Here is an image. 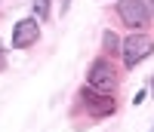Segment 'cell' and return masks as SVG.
Masks as SVG:
<instances>
[{"label":"cell","mask_w":154,"mask_h":132,"mask_svg":"<svg viewBox=\"0 0 154 132\" xmlns=\"http://www.w3.org/2000/svg\"><path fill=\"white\" fill-rule=\"evenodd\" d=\"M148 9H151V16H154V0H148Z\"/></svg>","instance_id":"30bf717a"},{"label":"cell","mask_w":154,"mask_h":132,"mask_svg":"<svg viewBox=\"0 0 154 132\" xmlns=\"http://www.w3.org/2000/svg\"><path fill=\"white\" fill-rule=\"evenodd\" d=\"M77 104L86 111V117H93V120H105L117 111V98L111 95V92H99L93 86H83L77 92Z\"/></svg>","instance_id":"6da1fadb"},{"label":"cell","mask_w":154,"mask_h":132,"mask_svg":"<svg viewBox=\"0 0 154 132\" xmlns=\"http://www.w3.org/2000/svg\"><path fill=\"white\" fill-rule=\"evenodd\" d=\"M86 86H93L99 92H114L120 86V74L111 64V58H96L86 71Z\"/></svg>","instance_id":"7a4b0ae2"},{"label":"cell","mask_w":154,"mask_h":132,"mask_svg":"<svg viewBox=\"0 0 154 132\" xmlns=\"http://www.w3.org/2000/svg\"><path fill=\"white\" fill-rule=\"evenodd\" d=\"M154 52V40L148 34H133L120 43V56H123V64L126 68H136L139 62H145L148 56Z\"/></svg>","instance_id":"277c9868"},{"label":"cell","mask_w":154,"mask_h":132,"mask_svg":"<svg viewBox=\"0 0 154 132\" xmlns=\"http://www.w3.org/2000/svg\"><path fill=\"white\" fill-rule=\"evenodd\" d=\"M102 46H105L108 56H117V52H120V40H117V34H114V31H105V34H102Z\"/></svg>","instance_id":"8992f818"},{"label":"cell","mask_w":154,"mask_h":132,"mask_svg":"<svg viewBox=\"0 0 154 132\" xmlns=\"http://www.w3.org/2000/svg\"><path fill=\"white\" fill-rule=\"evenodd\" d=\"M3 68H6V52L0 49V71H3Z\"/></svg>","instance_id":"ba28073f"},{"label":"cell","mask_w":154,"mask_h":132,"mask_svg":"<svg viewBox=\"0 0 154 132\" xmlns=\"http://www.w3.org/2000/svg\"><path fill=\"white\" fill-rule=\"evenodd\" d=\"M34 16L37 19H49V0H34Z\"/></svg>","instance_id":"52a82bcc"},{"label":"cell","mask_w":154,"mask_h":132,"mask_svg":"<svg viewBox=\"0 0 154 132\" xmlns=\"http://www.w3.org/2000/svg\"><path fill=\"white\" fill-rule=\"evenodd\" d=\"M40 40V19H22L12 31V49H28Z\"/></svg>","instance_id":"5b68a950"},{"label":"cell","mask_w":154,"mask_h":132,"mask_svg":"<svg viewBox=\"0 0 154 132\" xmlns=\"http://www.w3.org/2000/svg\"><path fill=\"white\" fill-rule=\"evenodd\" d=\"M68 6H71V0H62V16L68 12Z\"/></svg>","instance_id":"9c48e42d"},{"label":"cell","mask_w":154,"mask_h":132,"mask_svg":"<svg viewBox=\"0 0 154 132\" xmlns=\"http://www.w3.org/2000/svg\"><path fill=\"white\" fill-rule=\"evenodd\" d=\"M117 19L133 31H145L151 25L148 0H117Z\"/></svg>","instance_id":"3957f363"},{"label":"cell","mask_w":154,"mask_h":132,"mask_svg":"<svg viewBox=\"0 0 154 132\" xmlns=\"http://www.w3.org/2000/svg\"><path fill=\"white\" fill-rule=\"evenodd\" d=\"M151 89H154V83H151Z\"/></svg>","instance_id":"8fae6325"}]
</instances>
